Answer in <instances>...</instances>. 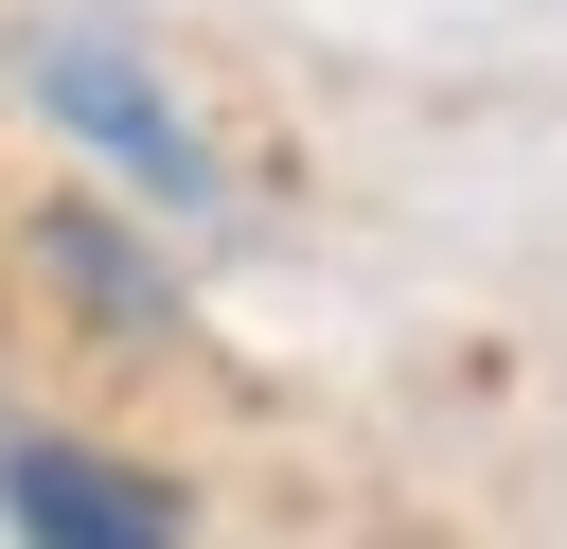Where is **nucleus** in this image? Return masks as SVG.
Returning <instances> with one entry per match:
<instances>
[{"label":"nucleus","mask_w":567,"mask_h":549,"mask_svg":"<svg viewBox=\"0 0 567 549\" xmlns=\"http://www.w3.org/2000/svg\"><path fill=\"white\" fill-rule=\"evenodd\" d=\"M35 248H53V266H71V283H89V319H106V336H159V266H142V248H124V230H89V213H53V230H35Z\"/></svg>","instance_id":"7ed1b4c3"},{"label":"nucleus","mask_w":567,"mask_h":549,"mask_svg":"<svg viewBox=\"0 0 567 549\" xmlns=\"http://www.w3.org/2000/svg\"><path fill=\"white\" fill-rule=\"evenodd\" d=\"M18 106H35L71 159H106L142 213H213V195H230V177H213V124L142 71L124 18H35V35H18Z\"/></svg>","instance_id":"f257e3e1"},{"label":"nucleus","mask_w":567,"mask_h":549,"mask_svg":"<svg viewBox=\"0 0 567 549\" xmlns=\"http://www.w3.org/2000/svg\"><path fill=\"white\" fill-rule=\"evenodd\" d=\"M0 531H18V549H177V496H159L142 460H106V443L18 425V443H0Z\"/></svg>","instance_id":"f03ea898"}]
</instances>
